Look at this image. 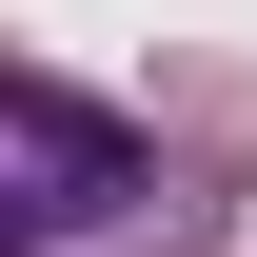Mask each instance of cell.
Returning <instances> with one entry per match:
<instances>
[{
	"mask_svg": "<svg viewBox=\"0 0 257 257\" xmlns=\"http://www.w3.org/2000/svg\"><path fill=\"white\" fill-rule=\"evenodd\" d=\"M20 159H40L20 178V257H198V237H218L79 79H20Z\"/></svg>",
	"mask_w": 257,
	"mask_h": 257,
	"instance_id": "6da1fadb",
	"label": "cell"
}]
</instances>
